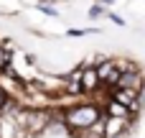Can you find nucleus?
<instances>
[{
	"instance_id": "1",
	"label": "nucleus",
	"mask_w": 145,
	"mask_h": 138,
	"mask_svg": "<svg viewBox=\"0 0 145 138\" xmlns=\"http://www.w3.org/2000/svg\"><path fill=\"white\" fill-rule=\"evenodd\" d=\"M59 113H61V118H64V123L69 128V138L74 136V133L87 131L92 123H97L105 115V110L99 105H94L92 100H82V102H76V105H71L66 110H59Z\"/></svg>"
},
{
	"instance_id": "2",
	"label": "nucleus",
	"mask_w": 145,
	"mask_h": 138,
	"mask_svg": "<svg viewBox=\"0 0 145 138\" xmlns=\"http://www.w3.org/2000/svg\"><path fill=\"white\" fill-rule=\"evenodd\" d=\"M105 128H107V138H127L130 128H133V120L105 115Z\"/></svg>"
},
{
	"instance_id": "3",
	"label": "nucleus",
	"mask_w": 145,
	"mask_h": 138,
	"mask_svg": "<svg viewBox=\"0 0 145 138\" xmlns=\"http://www.w3.org/2000/svg\"><path fill=\"white\" fill-rule=\"evenodd\" d=\"M99 87H102V82H99L97 67H92V64H82V90H84V95L89 97V95L97 92Z\"/></svg>"
},
{
	"instance_id": "4",
	"label": "nucleus",
	"mask_w": 145,
	"mask_h": 138,
	"mask_svg": "<svg viewBox=\"0 0 145 138\" xmlns=\"http://www.w3.org/2000/svg\"><path fill=\"white\" fill-rule=\"evenodd\" d=\"M115 87H127V90H138V92H143V90H145V74L135 67V69L125 72V74L117 79V85H115Z\"/></svg>"
},
{
	"instance_id": "5",
	"label": "nucleus",
	"mask_w": 145,
	"mask_h": 138,
	"mask_svg": "<svg viewBox=\"0 0 145 138\" xmlns=\"http://www.w3.org/2000/svg\"><path fill=\"white\" fill-rule=\"evenodd\" d=\"M105 115H112V118H125V120H135L133 118V113H130V108H125L122 102H117V100H110L105 108Z\"/></svg>"
},
{
	"instance_id": "6",
	"label": "nucleus",
	"mask_w": 145,
	"mask_h": 138,
	"mask_svg": "<svg viewBox=\"0 0 145 138\" xmlns=\"http://www.w3.org/2000/svg\"><path fill=\"white\" fill-rule=\"evenodd\" d=\"M71 138H107V128H105V115H102L97 123H92L87 131H82V133H74Z\"/></svg>"
},
{
	"instance_id": "7",
	"label": "nucleus",
	"mask_w": 145,
	"mask_h": 138,
	"mask_svg": "<svg viewBox=\"0 0 145 138\" xmlns=\"http://www.w3.org/2000/svg\"><path fill=\"white\" fill-rule=\"evenodd\" d=\"M110 15V10H107V5H102V3H94L92 8H89V18L92 20H99V18H107Z\"/></svg>"
},
{
	"instance_id": "8",
	"label": "nucleus",
	"mask_w": 145,
	"mask_h": 138,
	"mask_svg": "<svg viewBox=\"0 0 145 138\" xmlns=\"http://www.w3.org/2000/svg\"><path fill=\"white\" fill-rule=\"evenodd\" d=\"M10 56H13V51H8L5 46H0V72L10 69Z\"/></svg>"
},
{
	"instance_id": "9",
	"label": "nucleus",
	"mask_w": 145,
	"mask_h": 138,
	"mask_svg": "<svg viewBox=\"0 0 145 138\" xmlns=\"http://www.w3.org/2000/svg\"><path fill=\"white\" fill-rule=\"evenodd\" d=\"M107 18H110V20H112L115 26H125V18H122V15H117V13H110Z\"/></svg>"
},
{
	"instance_id": "10",
	"label": "nucleus",
	"mask_w": 145,
	"mask_h": 138,
	"mask_svg": "<svg viewBox=\"0 0 145 138\" xmlns=\"http://www.w3.org/2000/svg\"><path fill=\"white\" fill-rule=\"evenodd\" d=\"M97 3H102V5H107V8H110V5H112L115 0H97Z\"/></svg>"
}]
</instances>
